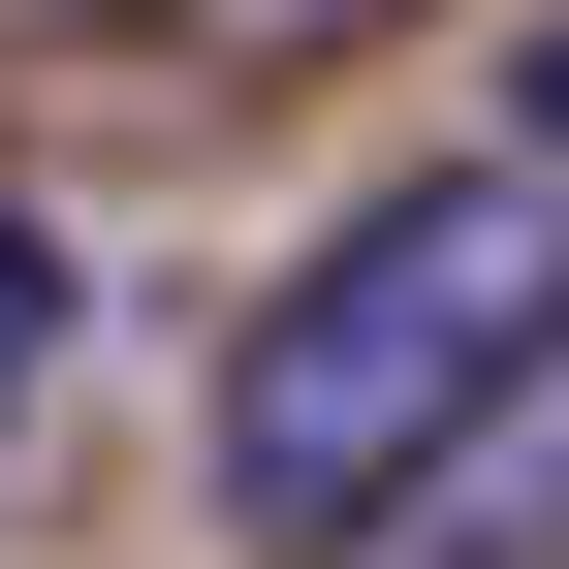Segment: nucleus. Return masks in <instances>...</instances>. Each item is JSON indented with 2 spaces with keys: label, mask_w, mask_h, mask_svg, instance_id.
Wrapping results in <instances>:
<instances>
[{
  "label": "nucleus",
  "mask_w": 569,
  "mask_h": 569,
  "mask_svg": "<svg viewBox=\"0 0 569 569\" xmlns=\"http://www.w3.org/2000/svg\"><path fill=\"white\" fill-rule=\"evenodd\" d=\"M538 348H569V190H538V159H380V190L222 317V380H190V507H222L253 569H348Z\"/></svg>",
  "instance_id": "f257e3e1"
},
{
  "label": "nucleus",
  "mask_w": 569,
  "mask_h": 569,
  "mask_svg": "<svg viewBox=\"0 0 569 569\" xmlns=\"http://www.w3.org/2000/svg\"><path fill=\"white\" fill-rule=\"evenodd\" d=\"M348 569H569V348H538V380H507V411H475V443H443V475H411V507H380V538H348Z\"/></svg>",
  "instance_id": "f03ea898"
},
{
  "label": "nucleus",
  "mask_w": 569,
  "mask_h": 569,
  "mask_svg": "<svg viewBox=\"0 0 569 569\" xmlns=\"http://www.w3.org/2000/svg\"><path fill=\"white\" fill-rule=\"evenodd\" d=\"M190 63H222V96H284V63H348V32H411V0H159Z\"/></svg>",
  "instance_id": "7ed1b4c3"
},
{
  "label": "nucleus",
  "mask_w": 569,
  "mask_h": 569,
  "mask_svg": "<svg viewBox=\"0 0 569 569\" xmlns=\"http://www.w3.org/2000/svg\"><path fill=\"white\" fill-rule=\"evenodd\" d=\"M475 159H538V190H569V0H538L507 63H475Z\"/></svg>",
  "instance_id": "20e7f679"
},
{
  "label": "nucleus",
  "mask_w": 569,
  "mask_h": 569,
  "mask_svg": "<svg viewBox=\"0 0 569 569\" xmlns=\"http://www.w3.org/2000/svg\"><path fill=\"white\" fill-rule=\"evenodd\" d=\"M32 380H63V222L0 190V411H32Z\"/></svg>",
  "instance_id": "39448f33"
}]
</instances>
